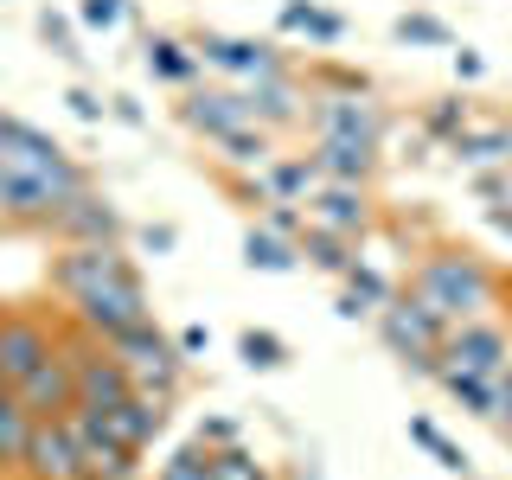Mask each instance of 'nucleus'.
<instances>
[{
    "mask_svg": "<svg viewBox=\"0 0 512 480\" xmlns=\"http://www.w3.org/2000/svg\"><path fill=\"white\" fill-rule=\"evenodd\" d=\"M52 288L64 295L71 320L96 340L154 320V301L141 288L135 263L122 256V244H64V256H52Z\"/></svg>",
    "mask_w": 512,
    "mask_h": 480,
    "instance_id": "nucleus-1",
    "label": "nucleus"
},
{
    "mask_svg": "<svg viewBox=\"0 0 512 480\" xmlns=\"http://www.w3.org/2000/svg\"><path fill=\"white\" fill-rule=\"evenodd\" d=\"M410 295L423 301L429 314L442 320V327H461V320H487L500 314L506 301V276L487 263V256L461 250V244H442L429 256H416L410 269Z\"/></svg>",
    "mask_w": 512,
    "mask_h": 480,
    "instance_id": "nucleus-2",
    "label": "nucleus"
},
{
    "mask_svg": "<svg viewBox=\"0 0 512 480\" xmlns=\"http://www.w3.org/2000/svg\"><path fill=\"white\" fill-rule=\"evenodd\" d=\"M84 186L90 180H58V173H39V167H26V160L0 154V218H13V224H45V231H52V218Z\"/></svg>",
    "mask_w": 512,
    "mask_h": 480,
    "instance_id": "nucleus-3",
    "label": "nucleus"
},
{
    "mask_svg": "<svg viewBox=\"0 0 512 480\" xmlns=\"http://www.w3.org/2000/svg\"><path fill=\"white\" fill-rule=\"evenodd\" d=\"M103 346L128 365L135 391H154V397H167V404H173V391H180V378H186V352H180V340H167L154 320H141V327L109 333Z\"/></svg>",
    "mask_w": 512,
    "mask_h": 480,
    "instance_id": "nucleus-4",
    "label": "nucleus"
},
{
    "mask_svg": "<svg viewBox=\"0 0 512 480\" xmlns=\"http://www.w3.org/2000/svg\"><path fill=\"white\" fill-rule=\"evenodd\" d=\"M442 333H448V327L410 295V288H404V295H391V301L378 308V340L391 346L397 359H404V372H429V378H436V365H442Z\"/></svg>",
    "mask_w": 512,
    "mask_h": 480,
    "instance_id": "nucleus-5",
    "label": "nucleus"
},
{
    "mask_svg": "<svg viewBox=\"0 0 512 480\" xmlns=\"http://www.w3.org/2000/svg\"><path fill=\"white\" fill-rule=\"evenodd\" d=\"M442 365H461V372H480V378H500L506 365H512V327H506L500 314L448 327L442 333Z\"/></svg>",
    "mask_w": 512,
    "mask_h": 480,
    "instance_id": "nucleus-6",
    "label": "nucleus"
},
{
    "mask_svg": "<svg viewBox=\"0 0 512 480\" xmlns=\"http://www.w3.org/2000/svg\"><path fill=\"white\" fill-rule=\"evenodd\" d=\"M314 116V135H346V141H372V148H384V109L372 103V90H327L308 103Z\"/></svg>",
    "mask_w": 512,
    "mask_h": 480,
    "instance_id": "nucleus-7",
    "label": "nucleus"
},
{
    "mask_svg": "<svg viewBox=\"0 0 512 480\" xmlns=\"http://www.w3.org/2000/svg\"><path fill=\"white\" fill-rule=\"evenodd\" d=\"M20 468L32 480H90V468H84V455H77V436H71L64 416H39V423H32Z\"/></svg>",
    "mask_w": 512,
    "mask_h": 480,
    "instance_id": "nucleus-8",
    "label": "nucleus"
},
{
    "mask_svg": "<svg viewBox=\"0 0 512 480\" xmlns=\"http://www.w3.org/2000/svg\"><path fill=\"white\" fill-rule=\"evenodd\" d=\"M52 352H58V327H45L39 314H0V378L7 384H26Z\"/></svg>",
    "mask_w": 512,
    "mask_h": 480,
    "instance_id": "nucleus-9",
    "label": "nucleus"
},
{
    "mask_svg": "<svg viewBox=\"0 0 512 480\" xmlns=\"http://www.w3.org/2000/svg\"><path fill=\"white\" fill-rule=\"evenodd\" d=\"M192 52H199V64H212V71H224V77H244V84L288 71L276 45H256V39H224V32H199V39H192Z\"/></svg>",
    "mask_w": 512,
    "mask_h": 480,
    "instance_id": "nucleus-10",
    "label": "nucleus"
},
{
    "mask_svg": "<svg viewBox=\"0 0 512 480\" xmlns=\"http://www.w3.org/2000/svg\"><path fill=\"white\" fill-rule=\"evenodd\" d=\"M64 423H71V436H77V455H84L90 480H135L141 474L135 468V448H122L116 436H109V423L96 410H71Z\"/></svg>",
    "mask_w": 512,
    "mask_h": 480,
    "instance_id": "nucleus-11",
    "label": "nucleus"
},
{
    "mask_svg": "<svg viewBox=\"0 0 512 480\" xmlns=\"http://www.w3.org/2000/svg\"><path fill=\"white\" fill-rule=\"evenodd\" d=\"M314 186H320L314 154H276L256 180H244V199H256V205H308Z\"/></svg>",
    "mask_w": 512,
    "mask_h": 480,
    "instance_id": "nucleus-12",
    "label": "nucleus"
},
{
    "mask_svg": "<svg viewBox=\"0 0 512 480\" xmlns=\"http://www.w3.org/2000/svg\"><path fill=\"white\" fill-rule=\"evenodd\" d=\"M308 224L340 231V237H365V231H372V192L346 186V180H320L314 199H308Z\"/></svg>",
    "mask_w": 512,
    "mask_h": 480,
    "instance_id": "nucleus-13",
    "label": "nucleus"
},
{
    "mask_svg": "<svg viewBox=\"0 0 512 480\" xmlns=\"http://www.w3.org/2000/svg\"><path fill=\"white\" fill-rule=\"evenodd\" d=\"M180 122L192 128V135H205V141H231L237 128H250V103H244V90H192L186 103H180ZM263 128V122H256Z\"/></svg>",
    "mask_w": 512,
    "mask_h": 480,
    "instance_id": "nucleus-14",
    "label": "nucleus"
},
{
    "mask_svg": "<svg viewBox=\"0 0 512 480\" xmlns=\"http://www.w3.org/2000/svg\"><path fill=\"white\" fill-rule=\"evenodd\" d=\"M0 154L26 160V167H39V173H58V180H90V173L77 167V160L64 154L45 128H32L26 116H0Z\"/></svg>",
    "mask_w": 512,
    "mask_h": 480,
    "instance_id": "nucleus-15",
    "label": "nucleus"
},
{
    "mask_svg": "<svg viewBox=\"0 0 512 480\" xmlns=\"http://www.w3.org/2000/svg\"><path fill=\"white\" fill-rule=\"evenodd\" d=\"M52 231L64 237V244H122V212L103 199L96 186H84L71 205L52 218Z\"/></svg>",
    "mask_w": 512,
    "mask_h": 480,
    "instance_id": "nucleus-16",
    "label": "nucleus"
},
{
    "mask_svg": "<svg viewBox=\"0 0 512 480\" xmlns=\"http://www.w3.org/2000/svg\"><path fill=\"white\" fill-rule=\"evenodd\" d=\"M244 103H250V116L263 122L269 135L308 116V90H301V84H295L288 71H276V77H256V84H244Z\"/></svg>",
    "mask_w": 512,
    "mask_h": 480,
    "instance_id": "nucleus-17",
    "label": "nucleus"
},
{
    "mask_svg": "<svg viewBox=\"0 0 512 480\" xmlns=\"http://www.w3.org/2000/svg\"><path fill=\"white\" fill-rule=\"evenodd\" d=\"M20 397H26L32 416H71V410H77V378H71V359H64V346L20 384Z\"/></svg>",
    "mask_w": 512,
    "mask_h": 480,
    "instance_id": "nucleus-18",
    "label": "nucleus"
},
{
    "mask_svg": "<svg viewBox=\"0 0 512 480\" xmlns=\"http://www.w3.org/2000/svg\"><path fill=\"white\" fill-rule=\"evenodd\" d=\"M378 148L372 141H346V135H314V167L320 180H346V186H365L378 173Z\"/></svg>",
    "mask_w": 512,
    "mask_h": 480,
    "instance_id": "nucleus-19",
    "label": "nucleus"
},
{
    "mask_svg": "<svg viewBox=\"0 0 512 480\" xmlns=\"http://www.w3.org/2000/svg\"><path fill=\"white\" fill-rule=\"evenodd\" d=\"M103 423H109V436H116L122 448H135V455H141V448H154V436L167 429V397H154V391H135L128 404H116V410H109Z\"/></svg>",
    "mask_w": 512,
    "mask_h": 480,
    "instance_id": "nucleus-20",
    "label": "nucleus"
},
{
    "mask_svg": "<svg viewBox=\"0 0 512 480\" xmlns=\"http://www.w3.org/2000/svg\"><path fill=\"white\" fill-rule=\"evenodd\" d=\"M455 160H468V167H512V122H487V128H461L455 141Z\"/></svg>",
    "mask_w": 512,
    "mask_h": 480,
    "instance_id": "nucleus-21",
    "label": "nucleus"
},
{
    "mask_svg": "<svg viewBox=\"0 0 512 480\" xmlns=\"http://www.w3.org/2000/svg\"><path fill=\"white\" fill-rule=\"evenodd\" d=\"M436 378H442V391L455 397L468 416H500V378H480V372H461V365H436Z\"/></svg>",
    "mask_w": 512,
    "mask_h": 480,
    "instance_id": "nucleus-22",
    "label": "nucleus"
},
{
    "mask_svg": "<svg viewBox=\"0 0 512 480\" xmlns=\"http://www.w3.org/2000/svg\"><path fill=\"white\" fill-rule=\"evenodd\" d=\"M32 423H39V416L26 410L20 384H7V378H0V468H20V455H26V436H32Z\"/></svg>",
    "mask_w": 512,
    "mask_h": 480,
    "instance_id": "nucleus-23",
    "label": "nucleus"
},
{
    "mask_svg": "<svg viewBox=\"0 0 512 480\" xmlns=\"http://www.w3.org/2000/svg\"><path fill=\"white\" fill-rule=\"evenodd\" d=\"M244 263L263 269V276H288V269L301 263V244L282 237V231H269V224H250L244 231Z\"/></svg>",
    "mask_w": 512,
    "mask_h": 480,
    "instance_id": "nucleus-24",
    "label": "nucleus"
},
{
    "mask_svg": "<svg viewBox=\"0 0 512 480\" xmlns=\"http://www.w3.org/2000/svg\"><path fill=\"white\" fill-rule=\"evenodd\" d=\"M141 58H148V71L160 84H192V77H199V52H192L186 39H173V32H154V39L141 45Z\"/></svg>",
    "mask_w": 512,
    "mask_h": 480,
    "instance_id": "nucleus-25",
    "label": "nucleus"
},
{
    "mask_svg": "<svg viewBox=\"0 0 512 480\" xmlns=\"http://www.w3.org/2000/svg\"><path fill=\"white\" fill-rule=\"evenodd\" d=\"M301 244V256H308L314 269H327V276H346L359 256H352V237H340V231H320V224H308V231L295 237Z\"/></svg>",
    "mask_w": 512,
    "mask_h": 480,
    "instance_id": "nucleus-26",
    "label": "nucleus"
},
{
    "mask_svg": "<svg viewBox=\"0 0 512 480\" xmlns=\"http://www.w3.org/2000/svg\"><path fill=\"white\" fill-rule=\"evenodd\" d=\"M282 32H308V39H320V45H340L346 20L327 13V7H314V0H288V7H282Z\"/></svg>",
    "mask_w": 512,
    "mask_h": 480,
    "instance_id": "nucleus-27",
    "label": "nucleus"
},
{
    "mask_svg": "<svg viewBox=\"0 0 512 480\" xmlns=\"http://www.w3.org/2000/svg\"><path fill=\"white\" fill-rule=\"evenodd\" d=\"M218 148H224V160H237V167H250V173H263L269 167V160H276V141H269V128H237V135L231 141H218Z\"/></svg>",
    "mask_w": 512,
    "mask_h": 480,
    "instance_id": "nucleus-28",
    "label": "nucleus"
},
{
    "mask_svg": "<svg viewBox=\"0 0 512 480\" xmlns=\"http://www.w3.org/2000/svg\"><path fill=\"white\" fill-rule=\"evenodd\" d=\"M237 352H244V365H256V372H276V365H288V346H282L269 327H244Z\"/></svg>",
    "mask_w": 512,
    "mask_h": 480,
    "instance_id": "nucleus-29",
    "label": "nucleus"
},
{
    "mask_svg": "<svg viewBox=\"0 0 512 480\" xmlns=\"http://www.w3.org/2000/svg\"><path fill=\"white\" fill-rule=\"evenodd\" d=\"M410 442H423V448H429V455H436V461H442V468H448V474H468V455H461V448H455V442H448V436H442V429H436V423H429V416H410Z\"/></svg>",
    "mask_w": 512,
    "mask_h": 480,
    "instance_id": "nucleus-30",
    "label": "nucleus"
},
{
    "mask_svg": "<svg viewBox=\"0 0 512 480\" xmlns=\"http://www.w3.org/2000/svg\"><path fill=\"white\" fill-rule=\"evenodd\" d=\"M340 282L352 288V295H359V308H365V314H378V308H384V301H391V295H397V288H391V282H384V276H378V269H372V263H352V269H346V276H340Z\"/></svg>",
    "mask_w": 512,
    "mask_h": 480,
    "instance_id": "nucleus-31",
    "label": "nucleus"
},
{
    "mask_svg": "<svg viewBox=\"0 0 512 480\" xmlns=\"http://www.w3.org/2000/svg\"><path fill=\"white\" fill-rule=\"evenodd\" d=\"M154 480H212V448L192 442V448H180V455H167Z\"/></svg>",
    "mask_w": 512,
    "mask_h": 480,
    "instance_id": "nucleus-32",
    "label": "nucleus"
},
{
    "mask_svg": "<svg viewBox=\"0 0 512 480\" xmlns=\"http://www.w3.org/2000/svg\"><path fill=\"white\" fill-rule=\"evenodd\" d=\"M468 122H474V116H468V103H461V96H442V103L423 109V128H429V135H442V141H455Z\"/></svg>",
    "mask_w": 512,
    "mask_h": 480,
    "instance_id": "nucleus-33",
    "label": "nucleus"
},
{
    "mask_svg": "<svg viewBox=\"0 0 512 480\" xmlns=\"http://www.w3.org/2000/svg\"><path fill=\"white\" fill-rule=\"evenodd\" d=\"M397 39L404 45H455V32H448L436 13H404V20H397Z\"/></svg>",
    "mask_w": 512,
    "mask_h": 480,
    "instance_id": "nucleus-34",
    "label": "nucleus"
},
{
    "mask_svg": "<svg viewBox=\"0 0 512 480\" xmlns=\"http://www.w3.org/2000/svg\"><path fill=\"white\" fill-rule=\"evenodd\" d=\"M212 480H269L263 468H256V461L244 455V448H212Z\"/></svg>",
    "mask_w": 512,
    "mask_h": 480,
    "instance_id": "nucleus-35",
    "label": "nucleus"
},
{
    "mask_svg": "<svg viewBox=\"0 0 512 480\" xmlns=\"http://www.w3.org/2000/svg\"><path fill=\"white\" fill-rule=\"evenodd\" d=\"M77 20H84L90 32H116L128 20V0H84V7H77Z\"/></svg>",
    "mask_w": 512,
    "mask_h": 480,
    "instance_id": "nucleus-36",
    "label": "nucleus"
},
{
    "mask_svg": "<svg viewBox=\"0 0 512 480\" xmlns=\"http://www.w3.org/2000/svg\"><path fill=\"white\" fill-rule=\"evenodd\" d=\"M263 224L282 231V237H301L308 231V205H263Z\"/></svg>",
    "mask_w": 512,
    "mask_h": 480,
    "instance_id": "nucleus-37",
    "label": "nucleus"
},
{
    "mask_svg": "<svg viewBox=\"0 0 512 480\" xmlns=\"http://www.w3.org/2000/svg\"><path fill=\"white\" fill-rule=\"evenodd\" d=\"M39 32H45V39H52V45H58V52H64V58H77V45H71V26H64V20H58V13H39Z\"/></svg>",
    "mask_w": 512,
    "mask_h": 480,
    "instance_id": "nucleus-38",
    "label": "nucleus"
},
{
    "mask_svg": "<svg viewBox=\"0 0 512 480\" xmlns=\"http://www.w3.org/2000/svg\"><path fill=\"white\" fill-rule=\"evenodd\" d=\"M199 442H205V448H231V442H237V423H224V416H205Z\"/></svg>",
    "mask_w": 512,
    "mask_h": 480,
    "instance_id": "nucleus-39",
    "label": "nucleus"
},
{
    "mask_svg": "<svg viewBox=\"0 0 512 480\" xmlns=\"http://www.w3.org/2000/svg\"><path fill=\"white\" fill-rule=\"evenodd\" d=\"M173 244H180V231H173V224H148V231H141V250H154V256H167Z\"/></svg>",
    "mask_w": 512,
    "mask_h": 480,
    "instance_id": "nucleus-40",
    "label": "nucleus"
},
{
    "mask_svg": "<svg viewBox=\"0 0 512 480\" xmlns=\"http://www.w3.org/2000/svg\"><path fill=\"white\" fill-rule=\"evenodd\" d=\"M180 352H186V359H199V352H212V327H199V320H192V327L180 333Z\"/></svg>",
    "mask_w": 512,
    "mask_h": 480,
    "instance_id": "nucleus-41",
    "label": "nucleus"
},
{
    "mask_svg": "<svg viewBox=\"0 0 512 480\" xmlns=\"http://www.w3.org/2000/svg\"><path fill=\"white\" fill-rule=\"evenodd\" d=\"M64 103H71V116H84V122H103V103H96L90 90H71Z\"/></svg>",
    "mask_w": 512,
    "mask_h": 480,
    "instance_id": "nucleus-42",
    "label": "nucleus"
},
{
    "mask_svg": "<svg viewBox=\"0 0 512 480\" xmlns=\"http://www.w3.org/2000/svg\"><path fill=\"white\" fill-rule=\"evenodd\" d=\"M480 71H487V58H480V52H468V45H461V52H455V77H461V84H474Z\"/></svg>",
    "mask_w": 512,
    "mask_h": 480,
    "instance_id": "nucleus-43",
    "label": "nucleus"
},
{
    "mask_svg": "<svg viewBox=\"0 0 512 480\" xmlns=\"http://www.w3.org/2000/svg\"><path fill=\"white\" fill-rule=\"evenodd\" d=\"M500 410H512V365L500 372Z\"/></svg>",
    "mask_w": 512,
    "mask_h": 480,
    "instance_id": "nucleus-44",
    "label": "nucleus"
},
{
    "mask_svg": "<svg viewBox=\"0 0 512 480\" xmlns=\"http://www.w3.org/2000/svg\"><path fill=\"white\" fill-rule=\"evenodd\" d=\"M493 423H500V436H506V448H512V410H500Z\"/></svg>",
    "mask_w": 512,
    "mask_h": 480,
    "instance_id": "nucleus-45",
    "label": "nucleus"
}]
</instances>
